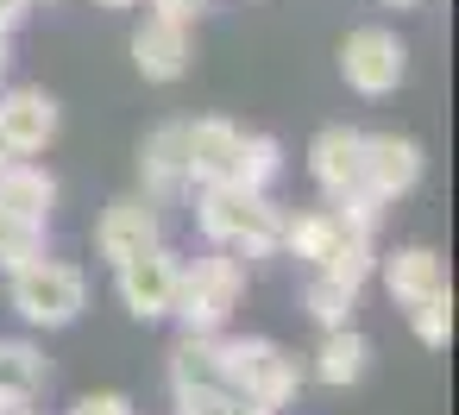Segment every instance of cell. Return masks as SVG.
Segmentation results:
<instances>
[{
    "instance_id": "cell-1",
    "label": "cell",
    "mask_w": 459,
    "mask_h": 415,
    "mask_svg": "<svg viewBox=\"0 0 459 415\" xmlns=\"http://www.w3.org/2000/svg\"><path fill=\"white\" fill-rule=\"evenodd\" d=\"M202 233L214 246L233 252H271L283 246V214L264 189H239V183H202Z\"/></svg>"
},
{
    "instance_id": "cell-2",
    "label": "cell",
    "mask_w": 459,
    "mask_h": 415,
    "mask_svg": "<svg viewBox=\"0 0 459 415\" xmlns=\"http://www.w3.org/2000/svg\"><path fill=\"white\" fill-rule=\"evenodd\" d=\"M239 296H246V271H239V258H195L189 271L177 264L170 315H177L189 333H221V321L239 308Z\"/></svg>"
},
{
    "instance_id": "cell-3",
    "label": "cell",
    "mask_w": 459,
    "mask_h": 415,
    "mask_svg": "<svg viewBox=\"0 0 459 415\" xmlns=\"http://www.w3.org/2000/svg\"><path fill=\"white\" fill-rule=\"evenodd\" d=\"M221 365H227L233 396H246L258 409H283L302 390V365L271 340H221Z\"/></svg>"
},
{
    "instance_id": "cell-4",
    "label": "cell",
    "mask_w": 459,
    "mask_h": 415,
    "mask_svg": "<svg viewBox=\"0 0 459 415\" xmlns=\"http://www.w3.org/2000/svg\"><path fill=\"white\" fill-rule=\"evenodd\" d=\"M89 302V283L76 264H57V258H26L13 264V308L32 321V327H70Z\"/></svg>"
},
{
    "instance_id": "cell-5",
    "label": "cell",
    "mask_w": 459,
    "mask_h": 415,
    "mask_svg": "<svg viewBox=\"0 0 459 415\" xmlns=\"http://www.w3.org/2000/svg\"><path fill=\"white\" fill-rule=\"evenodd\" d=\"M340 70H346V82H352L359 95H390V89L409 76V51H403L396 32L359 26V32L346 39V51H340Z\"/></svg>"
},
{
    "instance_id": "cell-6",
    "label": "cell",
    "mask_w": 459,
    "mask_h": 415,
    "mask_svg": "<svg viewBox=\"0 0 459 415\" xmlns=\"http://www.w3.org/2000/svg\"><path fill=\"white\" fill-rule=\"evenodd\" d=\"M308 170H315V183H321L333 202H371V195H365V133L327 126V133L308 145Z\"/></svg>"
},
{
    "instance_id": "cell-7",
    "label": "cell",
    "mask_w": 459,
    "mask_h": 415,
    "mask_svg": "<svg viewBox=\"0 0 459 415\" xmlns=\"http://www.w3.org/2000/svg\"><path fill=\"white\" fill-rule=\"evenodd\" d=\"M170 296H177V258L164 246H145V252L120 258V302L139 321H164L170 315Z\"/></svg>"
},
{
    "instance_id": "cell-8",
    "label": "cell",
    "mask_w": 459,
    "mask_h": 415,
    "mask_svg": "<svg viewBox=\"0 0 459 415\" xmlns=\"http://www.w3.org/2000/svg\"><path fill=\"white\" fill-rule=\"evenodd\" d=\"M421 183V145L396 139V133H371L365 139V195L371 202H396Z\"/></svg>"
},
{
    "instance_id": "cell-9",
    "label": "cell",
    "mask_w": 459,
    "mask_h": 415,
    "mask_svg": "<svg viewBox=\"0 0 459 415\" xmlns=\"http://www.w3.org/2000/svg\"><path fill=\"white\" fill-rule=\"evenodd\" d=\"M133 64L145 82H177L189 70V26L170 13H145V26L133 32Z\"/></svg>"
},
{
    "instance_id": "cell-10",
    "label": "cell",
    "mask_w": 459,
    "mask_h": 415,
    "mask_svg": "<svg viewBox=\"0 0 459 415\" xmlns=\"http://www.w3.org/2000/svg\"><path fill=\"white\" fill-rule=\"evenodd\" d=\"M95 246H101V258H133V252H145V246H158V202H145V195H120V202H108V214H101V227H95Z\"/></svg>"
},
{
    "instance_id": "cell-11",
    "label": "cell",
    "mask_w": 459,
    "mask_h": 415,
    "mask_svg": "<svg viewBox=\"0 0 459 415\" xmlns=\"http://www.w3.org/2000/svg\"><path fill=\"white\" fill-rule=\"evenodd\" d=\"M0 133H7V145L20 158L45 151L57 139V101L45 89H13V95H0Z\"/></svg>"
},
{
    "instance_id": "cell-12",
    "label": "cell",
    "mask_w": 459,
    "mask_h": 415,
    "mask_svg": "<svg viewBox=\"0 0 459 415\" xmlns=\"http://www.w3.org/2000/svg\"><path fill=\"white\" fill-rule=\"evenodd\" d=\"M170 390L177 396H233L214 333H183V346L170 352Z\"/></svg>"
},
{
    "instance_id": "cell-13",
    "label": "cell",
    "mask_w": 459,
    "mask_h": 415,
    "mask_svg": "<svg viewBox=\"0 0 459 415\" xmlns=\"http://www.w3.org/2000/svg\"><path fill=\"white\" fill-rule=\"evenodd\" d=\"M239 126L233 120H195L183 126V151H189V183H227L233 177V158H239Z\"/></svg>"
},
{
    "instance_id": "cell-14",
    "label": "cell",
    "mask_w": 459,
    "mask_h": 415,
    "mask_svg": "<svg viewBox=\"0 0 459 415\" xmlns=\"http://www.w3.org/2000/svg\"><path fill=\"white\" fill-rule=\"evenodd\" d=\"M139 177H145V202H170L189 189V151H183V120L158 126L139 151Z\"/></svg>"
},
{
    "instance_id": "cell-15",
    "label": "cell",
    "mask_w": 459,
    "mask_h": 415,
    "mask_svg": "<svg viewBox=\"0 0 459 415\" xmlns=\"http://www.w3.org/2000/svg\"><path fill=\"white\" fill-rule=\"evenodd\" d=\"M0 208L7 214H20V220H51V208H57V183H51V170H39V164H26V158H13V164H0Z\"/></svg>"
},
{
    "instance_id": "cell-16",
    "label": "cell",
    "mask_w": 459,
    "mask_h": 415,
    "mask_svg": "<svg viewBox=\"0 0 459 415\" xmlns=\"http://www.w3.org/2000/svg\"><path fill=\"white\" fill-rule=\"evenodd\" d=\"M384 290L409 308V302H421V296L446 290V271H440V258H434L428 246H403L396 258H384Z\"/></svg>"
},
{
    "instance_id": "cell-17",
    "label": "cell",
    "mask_w": 459,
    "mask_h": 415,
    "mask_svg": "<svg viewBox=\"0 0 459 415\" xmlns=\"http://www.w3.org/2000/svg\"><path fill=\"white\" fill-rule=\"evenodd\" d=\"M365 365H371L365 333H352V321H346V327H327V340H321V352H315V377L333 384V390H346V384L365 377Z\"/></svg>"
},
{
    "instance_id": "cell-18",
    "label": "cell",
    "mask_w": 459,
    "mask_h": 415,
    "mask_svg": "<svg viewBox=\"0 0 459 415\" xmlns=\"http://www.w3.org/2000/svg\"><path fill=\"white\" fill-rule=\"evenodd\" d=\"M45 390V352L26 340H0V396L7 402H32Z\"/></svg>"
},
{
    "instance_id": "cell-19",
    "label": "cell",
    "mask_w": 459,
    "mask_h": 415,
    "mask_svg": "<svg viewBox=\"0 0 459 415\" xmlns=\"http://www.w3.org/2000/svg\"><path fill=\"white\" fill-rule=\"evenodd\" d=\"M277 164H283V151H277V139H264V133H252V139H239V158H233V177H227V183H239V189H271V177H277Z\"/></svg>"
},
{
    "instance_id": "cell-20",
    "label": "cell",
    "mask_w": 459,
    "mask_h": 415,
    "mask_svg": "<svg viewBox=\"0 0 459 415\" xmlns=\"http://www.w3.org/2000/svg\"><path fill=\"white\" fill-rule=\"evenodd\" d=\"M352 302H359L352 283H340V277H327V271L308 277V315H315L321 327H346V321H352Z\"/></svg>"
},
{
    "instance_id": "cell-21",
    "label": "cell",
    "mask_w": 459,
    "mask_h": 415,
    "mask_svg": "<svg viewBox=\"0 0 459 415\" xmlns=\"http://www.w3.org/2000/svg\"><path fill=\"white\" fill-rule=\"evenodd\" d=\"M403 315H409V327H415V340H421L428 352H440V346L453 340V296H446V290H434V296L409 302Z\"/></svg>"
},
{
    "instance_id": "cell-22",
    "label": "cell",
    "mask_w": 459,
    "mask_h": 415,
    "mask_svg": "<svg viewBox=\"0 0 459 415\" xmlns=\"http://www.w3.org/2000/svg\"><path fill=\"white\" fill-rule=\"evenodd\" d=\"M39 252H45V227L0 208V264L13 271V264H26V258H39Z\"/></svg>"
},
{
    "instance_id": "cell-23",
    "label": "cell",
    "mask_w": 459,
    "mask_h": 415,
    "mask_svg": "<svg viewBox=\"0 0 459 415\" xmlns=\"http://www.w3.org/2000/svg\"><path fill=\"white\" fill-rule=\"evenodd\" d=\"M246 396H177V415H239Z\"/></svg>"
},
{
    "instance_id": "cell-24",
    "label": "cell",
    "mask_w": 459,
    "mask_h": 415,
    "mask_svg": "<svg viewBox=\"0 0 459 415\" xmlns=\"http://www.w3.org/2000/svg\"><path fill=\"white\" fill-rule=\"evenodd\" d=\"M70 415H133V402H126V396H114V390H95V396H82Z\"/></svg>"
},
{
    "instance_id": "cell-25",
    "label": "cell",
    "mask_w": 459,
    "mask_h": 415,
    "mask_svg": "<svg viewBox=\"0 0 459 415\" xmlns=\"http://www.w3.org/2000/svg\"><path fill=\"white\" fill-rule=\"evenodd\" d=\"M202 7H208V0H152V13H170V20H183V26H189Z\"/></svg>"
},
{
    "instance_id": "cell-26",
    "label": "cell",
    "mask_w": 459,
    "mask_h": 415,
    "mask_svg": "<svg viewBox=\"0 0 459 415\" xmlns=\"http://www.w3.org/2000/svg\"><path fill=\"white\" fill-rule=\"evenodd\" d=\"M32 7V0H0V32H13L20 26V13Z\"/></svg>"
},
{
    "instance_id": "cell-27",
    "label": "cell",
    "mask_w": 459,
    "mask_h": 415,
    "mask_svg": "<svg viewBox=\"0 0 459 415\" xmlns=\"http://www.w3.org/2000/svg\"><path fill=\"white\" fill-rule=\"evenodd\" d=\"M13 158H20V151L7 145V133H0V164H13Z\"/></svg>"
},
{
    "instance_id": "cell-28",
    "label": "cell",
    "mask_w": 459,
    "mask_h": 415,
    "mask_svg": "<svg viewBox=\"0 0 459 415\" xmlns=\"http://www.w3.org/2000/svg\"><path fill=\"white\" fill-rule=\"evenodd\" d=\"M239 415H277V409H258V402H246V409H239Z\"/></svg>"
},
{
    "instance_id": "cell-29",
    "label": "cell",
    "mask_w": 459,
    "mask_h": 415,
    "mask_svg": "<svg viewBox=\"0 0 459 415\" xmlns=\"http://www.w3.org/2000/svg\"><path fill=\"white\" fill-rule=\"evenodd\" d=\"M0 70H7V32H0Z\"/></svg>"
},
{
    "instance_id": "cell-30",
    "label": "cell",
    "mask_w": 459,
    "mask_h": 415,
    "mask_svg": "<svg viewBox=\"0 0 459 415\" xmlns=\"http://www.w3.org/2000/svg\"><path fill=\"white\" fill-rule=\"evenodd\" d=\"M101 7H133V0H101Z\"/></svg>"
},
{
    "instance_id": "cell-31",
    "label": "cell",
    "mask_w": 459,
    "mask_h": 415,
    "mask_svg": "<svg viewBox=\"0 0 459 415\" xmlns=\"http://www.w3.org/2000/svg\"><path fill=\"white\" fill-rule=\"evenodd\" d=\"M390 7H415V0H390Z\"/></svg>"
}]
</instances>
